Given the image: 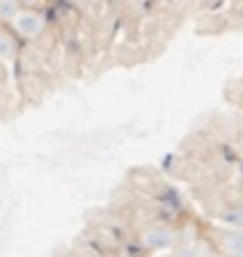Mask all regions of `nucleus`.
<instances>
[{"label": "nucleus", "instance_id": "nucleus-5", "mask_svg": "<svg viewBox=\"0 0 243 257\" xmlns=\"http://www.w3.org/2000/svg\"><path fill=\"white\" fill-rule=\"evenodd\" d=\"M174 257H196V252H193V250H188V248H181Z\"/></svg>", "mask_w": 243, "mask_h": 257}, {"label": "nucleus", "instance_id": "nucleus-4", "mask_svg": "<svg viewBox=\"0 0 243 257\" xmlns=\"http://www.w3.org/2000/svg\"><path fill=\"white\" fill-rule=\"evenodd\" d=\"M0 17H17V5L15 3H0Z\"/></svg>", "mask_w": 243, "mask_h": 257}, {"label": "nucleus", "instance_id": "nucleus-1", "mask_svg": "<svg viewBox=\"0 0 243 257\" xmlns=\"http://www.w3.org/2000/svg\"><path fill=\"white\" fill-rule=\"evenodd\" d=\"M15 29H17L24 38H34L41 34L43 19L38 17L36 12H17V17H15Z\"/></svg>", "mask_w": 243, "mask_h": 257}, {"label": "nucleus", "instance_id": "nucleus-2", "mask_svg": "<svg viewBox=\"0 0 243 257\" xmlns=\"http://www.w3.org/2000/svg\"><path fill=\"white\" fill-rule=\"evenodd\" d=\"M143 245L148 250H167L172 245V231L169 229H150L143 233Z\"/></svg>", "mask_w": 243, "mask_h": 257}, {"label": "nucleus", "instance_id": "nucleus-3", "mask_svg": "<svg viewBox=\"0 0 243 257\" xmlns=\"http://www.w3.org/2000/svg\"><path fill=\"white\" fill-rule=\"evenodd\" d=\"M15 53H17V43L8 34H0V60H12Z\"/></svg>", "mask_w": 243, "mask_h": 257}]
</instances>
